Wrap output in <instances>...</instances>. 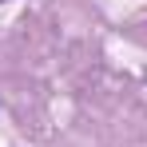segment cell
Segmentation results:
<instances>
[{"mask_svg":"<svg viewBox=\"0 0 147 147\" xmlns=\"http://www.w3.org/2000/svg\"><path fill=\"white\" fill-rule=\"evenodd\" d=\"M0 4H4V0H0Z\"/></svg>","mask_w":147,"mask_h":147,"instance_id":"cell-1","label":"cell"}]
</instances>
